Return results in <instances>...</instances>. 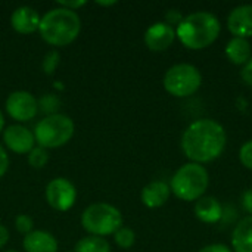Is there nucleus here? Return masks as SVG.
<instances>
[{
	"label": "nucleus",
	"instance_id": "obj_19",
	"mask_svg": "<svg viewBox=\"0 0 252 252\" xmlns=\"http://www.w3.org/2000/svg\"><path fill=\"white\" fill-rule=\"evenodd\" d=\"M74 252H111V245L105 238L90 235L77 242Z\"/></svg>",
	"mask_w": 252,
	"mask_h": 252
},
{
	"label": "nucleus",
	"instance_id": "obj_4",
	"mask_svg": "<svg viewBox=\"0 0 252 252\" xmlns=\"http://www.w3.org/2000/svg\"><path fill=\"white\" fill-rule=\"evenodd\" d=\"M210 183L208 171L204 165L189 162L180 167L173 179L170 189L182 201H198L205 193Z\"/></svg>",
	"mask_w": 252,
	"mask_h": 252
},
{
	"label": "nucleus",
	"instance_id": "obj_9",
	"mask_svg": "<svg viewBox=\"0 0 252 252\" xmlns=\"http://www.w3.org/2000/svg\"><path fill=\"white\" fill-rule=\"evenodd\" d=\"M6 111L16 121H30L38 112V102L30 92L16 90L7 96Z\"/></svg>",
	"mask_w": 252,
	"mask_h": 252
},
{
	"label": "nucleus",
	"instance_id": "obj_17",
	"mask_svg": "<svg viewBox=\"0 0 252 252\" xmlns=\"http://www.w3.org/2000/svg\"><path fill=\"white\" fill-rule=\"evenodd\" d=\"M232 247L235 252H252V216L245 217L235 227Z\"/></svg>",
	"mask_w": 252,
	"mask_h": 252
},
{
	"label": "nucleus",
	"instance_id": "obj_1",
	"mask_svg": "<svg viewBox=\"0 0 252 252\" xmlns=\"http://www.w3.org/2000/svg\"><path fill=\"white\" fill-rule=\"evenodd\" d=\"M226 131L214 120H198L192 123L182 137V148L186 157L195 164L211 162L226 148Z\"/></svg>",
	"mask_w": 252,
	"mask_h": 252
},
{
	"label": "nucleus",
	"instance_id": "obj_32",
	"mask_svg": "<svg viewBox=\"0 0 252 252\" xmlns=\"http://www.w3.org/2000/svg\"><path fill=\"white\" fill-rule=\"evenodd\" d=\"M3 127H4V117H3V114L0 111V133L3 131Z\"/></svg>",
	"mask_w": 252,
	"mask_h": 252
},
{
	"label": "nucleus",
	"instance_id": "obj_12",
	"mask_svg": "<svg viewBox=\"0 0 252 252\" xmlns=\"http://www.w3.org/2000/svg\"><path fill=\"white\" fill-rule=\"evenodd\" d=\"M227 28L235 37H252V4L235 7L227 18Z\"/></svg>",
	"mask_w": 252,
	"mask_h": 252
},
{
	"label": "nucleus",
	"instance_id": "obj_2",
	"mask_svg": "<svg viewBox=\"0 0 252 252\" xmlns=\"http://www.w3.org/2000/svg\"><path fill=\"white\" fill-rule=\"evenodd\" d=\"M81 31V19L77 12L55 7L44 13L40 19L38 32L41 38L52 46H66L71 44Z\"/></svg>",
	"mask_w": 252,
	"mask_h": 252
},
{
	"label": "nucleus",
	"instance_id": "obj_33",
	"mask_svg": "<svg viewBox=\"0 0 252 252\" xmlns=\"http://www.w3.org/2000/svg\"><path fill=\"white\" fill-rule=\"evenodd\" d=\"M97 4H100V6H112V4H115V1H97Z\"/></svg>",
	"mask_w": 252,
	"mask_h": 252
},
{
	"label": "nucleus",
	"instance_id": "obj_8",
	"mask_svg": "<svg viewBox=\"0 0 252 252\" xmlns=\"http://www.w3.org/2000/svg\"><path fill=\"white\" fill-rule=\"evenodd\" d=\"M44 196H46L47 204L53 210L59 213H65L74 207L75 199H77V190H75V186L69 180L63 177H56L50 180L49 185L46 186Z\"/></svg>",
	"mask_w": 252,
	"mask_h": 252
},
{
	"label": "nucleus",
	"instance_id": "obj_11",
	"mask_svg": "<svg viewBox=\"0 0 252 252\" xmlns=\"http://www.w3.org/2000/svg\"><path fill=\"white\" fill-rule=\"evenodd\" d=\"M176 38V30L167 22H155L145 32V44L149 50H167Z\"/></svg>",
	"mask_w": 252,
	"mask_h": 252
},
{
	"label": "nucleus",
	"instance_id": "obj_28",
	"mask_svg": "<svg viewBox=\"0 0 252 252\" xmlns=\"http://www.w3.org/2000/svg\"><path fill=\"white\" fill-rule=\"evenodd\" d=\"M242 207L244 210L252 216V189H248L242 195Z\"/></svg>",
	"mask_w": 252,
	"mask_h": 252
},
{
	"label": "nucleus",
	"instance_id": "obj_21",
	"mask_svg": "<svg viewBox=\"0 0 252 252\" xmlns=\"http://www.w3.org/2000/svg\"><path fill=\"white\" fill-rule=\"evenodd\" d=\"M49 161V154L47 149L41 148V146H34L31 149V152L28 154V164L32 168H43Z\"/></svg>",
	"mask_w": 252,
	"mask_h": 252
},
{
	"label": "nucleus",
	"instance_id": "obj_26",
	"mask_svg": "<svg viewBox=\"0 0 252 252\" xmlns=\"http://www.w3.org/2000/svg\"><path fill=\"white\" fill-rule=\"evenodd\" d=\"M7 167H9V157L6 154L4 148L0 145V179L6 174Z\"/></svg>",
	"mask_w": 252,
	"mask_h": 252
},
{
	"label": "nucleus",
	"instance_id": "obj_16",
	"mask_svg": "<svg viewBox=\"0 0 252 252\" xmlns=\"http://www.w3.org/2000/svg\"><path fill=\"white\" fill-rule=\"evenodd\" d=\"M221 204L214 196H202L195 204V216L207 224H214L221 219Z\"/></svg>",
	"mask_w": 252,
	"mask_h": 252
},
{
	"label": "nucleus",
	"instance_id": "obj_10",
	"mask_svg": "<svg viewBox=\"0 0 252 252\" xmlns=\"http://www.w3.org/2000/svg\"><path fill=\"white\" fill-rule=\"evenodd\" d=\"M3 142L12 152L22 155L31 152L35 145V137L34 133L27 127L21 124H13L3 130Z\"/></svg>",
	"mask_w": 252,
	"mask_h": 252
},
{
	"label": "nucleus",
	"instance_id": "obj_7",
	"mask_svg": "<svg viewBox=\"0 0 252 252\" xmlns=\"http://www.w3.org/2000/svg\"><path fill=\"white\" fill-rule=\"evenodd\" d=\"M202 83L199 69L190 63H177L164 75V89L176 97H188L193 94Z\"/></svg>",
	"mask_w": 252,
	"mask_h": 252
},
{
	"label": "nucleus",
	"instance_id": "obj_25",
	"mask_svg": "<svg viewBox=\"0 0 252 252\" xmlns=\"http://www.w3.org/2000/svg\"><path fill=\"white\" fill-rule=\"evenodd\" d=\"M239 158H241V162L247 167L252 170V140H248L239 151Z\"/></svg>",
	"mask_w": 252,
	"mask_h": 252
},
{
	"label": "nucleus",
	"instance_id": "obj_13",
	"mask_svg": "<svg viewBox=\"0 0 252 252\" xmlns=\"http://www.w3.org/2000/svg\"><path fill=\"white\" fill-rule=\"evenodd\" d=\"M40 15L30 6H19L12 12L10 25L19 34H32L40 27Z\"/></svg>",
	"mask_w": 252,
	"mask_h": 252
},
{
	"label": "nucleus",
	"instance_id": "obj_23",
	"mask_svg": "<svg viewBox=\"0 0 252 252\" xmlns=\"http://www.w3.org/2000/svg\"><path fill=\"white\" fill-rule=\"evenodd\" d=\"M59 61H61V55L58 50H50L44 55V59H43V71L44 74L47 75H52L56 69V66L59 65Z\"/></svg>",
	"mask_w": 252,
	"mask_h": 252
},
{
	"label": "nucleus",
	"instance_id": "obj_27",
	"mask_svg": "<svg viewBox=\"0 0 252 252\" xmlns=\"http://www.w3.org/2000/svg\"><path fill=\"white\" fill-rule=\"evenodd\" d=\"M241 75H242V78H244V81L248 84V86H251L252 87V58L245 63V66L242 68V72H241Z\"/></svg>",
	"mask_w": 252,
	"mask_h": 252
},
{
	"label": "nucleus",
	"instance_id": "obj_14",
	"mask_svg": "<svg viewBox=\"0 0 252 252\" xmlns=\"http://www.w3.org/2000/svg\"><path fill=\"white\" fill-rule=\"evenodd\" d=\"M22 247L25 252H58V241L44 230H32L24 236Z\"/></svg>",
	"mask_w": 252,
	"mask_h": 252
},
{
	"label": "nucleus",
	"instance_id": "obj_3",
	"mask_svg": "<svg viewBox=\"0 0 252 252\" xmlns=\"http://www.w3.org/2000/svg\"><path fill=\"white\" fill-rule=\"evenodd\" d=\"M220 34V22L210 12H195L180 21L176 37L192 50H201L213 44Z\"/></svg>",
	"mask_w": 252,
	"mask_h": 252
},
{
	"label": "nucleus",
	"instance_id": "obj_6",
	"mask_svg": "<svg viewBox=\"0 0 252 252\" xmlns=\"http://www.w3.org/2000/svg\"><path fill=\"white\" fill-rule=\"evenodd\" d=\"M83 229L92 236H109L123 227V216L118 208L106 202L89 205L81 216Z\"/></svg>",
	"mask_w": 252,
	"mask_h": 252
},
{
	"label": "nucleus",
	"instance_id": "obj_5",
	"mask_svg": "<svg viewBox=\"0 0 252 252\" xmlns=\"http://www.w3.org/2000/svg\"><path fill=\"white\" fill-rule=\"evenodd\" d=\"M74 121L65 114H53L41 118L35 128L34 137L38 146L44 149H55L66 145L74 136Z\"/></svg>",
	"mask_w": 252,
	"mask_h": 252
},
{
	"label": "nucleus",
	"instance_id": "obj_30",
	"mask_svg": "<svg viewBox=\"0 0 252 252\" xmlns=\"http://www.w3.org/2000/svg\"><path fill=\"white\" fill-rule=\"evenodd\" d=\"M58 4L61 7H65V9H69V10H74L75 12V9L84 6L86 1H83V0H80V1H58Z\"/></svg>",
	"mask_w": 252,
	"mask_h": 252
},
{
	"label": "nucleus",
	"instance_id": "obj_22",
	"mask_svg": "<svg viewBox=\"0 0 252 252\" xmlns=\"http://www.w3.org/2000/svg\"><path fill=\"white\" fill-rule=\"evenodd\" d=\"M38 102V109L47 115H53V114H58V108L61 105V100L58 99V96H55L53 93H47L44 96L40 97Z\"/></svg>",
	"mask_w": 252,
	"mask_h": 252
},
{
	"label": "nucleus",
	"instance_id": "obj_29",
	"mask_svg": "<svg viewBox=\"0 0 252 252\" xmlns=\"http://www.w3.org/2000/svg\"><path fill=\"white\" fill-rule=\"evenodd\" d=\"M198 252H232L226 245L223 244H214V245H208V247H204L202 250H199Z\"/></svg>",
	"mask_w": 252,
	"mask_h": 252
},
{
	"label": "nucleus",
	"instance_id": "obj_31",
	"mask_svg": "<svg viewBox=\"0 0 252 252\" xmlns=\"http://www.w3.org/2000/svg\"><path fill=\"white\" fill-rule=\"evenodd\" d=\"M9 241V230L6 226L0 224V248H3Z\"/></svg>",
	"mask_w": 252,
	"mask_h": 252
},
{
	"label": "nucleus",
	"instance_id": "obj_34",
	"mask_svg": "<svg viewBox=\"0 0 252 252\" xmlns=\"http://www.w3.org/2000/svg\"><path fill=\"white\" fill-rule=\"evenodd\" d=\"M6 252H16V251H6Z\"/></svg>",
	"mask_w": 252,
	"mask_h": 252
},
{
	"label": "nucleus",
	"instance_id": "obj_24",
	"mask_svg": "<svg viewBox=\"0 0 252 252\" xmlns=\"http://www.w3.org/2000/svg\"><path fill=\"white\" fill-rule=\"evenodd\" d=\"M15 227L19 233L22 235H28L32 232V227H34V221L30 216L27 214H19L16 219H15Z\"/></svg>",
	"mask_w": 252,
	"mask_h": 252
},
{
	"label": "nucleus",
	"instance_id": "obj_15",
	"mask_svg": "<svg viewBox=\"0 0 252 252\" xmlns=\"http://www.w3.org/2000/svg\"><path fill=\"white\" fill-rule=\"evenodd\" d=\"M170 186L164 182H151L142 189V202L148 208H159L170 198Z\"/></svg>",
	"mask_w": 252,
	"mask_h": 252
},
{
	"label": "nucleus",
	"instance_id": "obj_18",
	"mask_svg": "<svg viewBox=\"0 0 252 252\" xmlns=\"http://www.w3.org/2000/svg\"><path fill=\"white\" fill-rule=\"evenodd\" d=\"M226 55L230 62L245 65L251 59V44L247 38L233 37L226 46Z\"/></svg>",
	"mask_w": 252,
	"mask_h": 252
},
{
	"label": "nucleus",
	"instance_id": "obj_20",
	"mask_svg": "<svg viewBox=\"0 0 252 252\" xmlns=\"http://www.w3.org/2000/svg\"><path fill=\"white\" fill-rule=\"evenodd\" d=\"M114 241H115V244H117L120 248L128 250V248H131V247L134 245V242H136V235H134V232H133L131 229H128V227H121V229H118V230L114 233Z\"/></svg>",
	"mask_w": 252,
	"mask_h": 252
}]
</instances>
